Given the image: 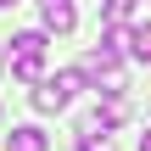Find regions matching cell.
I'll return each mask as SVG.
<instances>
[{"label":"cell","instance_id":"cell-4","mask_svg":"<svg viewBox=\"0 0 151 151\" xmlns=\"http://www.w3.org/2000/svg\"><path fill=\"white\" fill-rule=\"evenodd\" d=\"M6 151H50V134H45L39 123H22V129L6 134Z\"/></svg>","mask_w":151,"mask_h":151},{"label":"cell","instance_id":"cell-3","mask_svg":"<svg viewBox=\"0 0 151 151\" xmlns=\"http://www.w3.org/2000/svg\"><path fill=\"white\" fill-rule=\"evenodd\" d=\"M39 17H45V28H50V34H73V28H78L73 0H39Z\"/></svg>","mask_w":151,"mask_h":151},{"label":"cell","instance_id":"cell-8","mask_svg":"<svg viewBox=\"0 0 151 151\" xmlns=\"http://www.w3.org/2000/svg\"><path fill=\"white\" fill-rule=\"evenodd\" d=\"M0 6H11V0H0Z\"/></svg>","mask_w":151,"mask_h":151},{"label":"cell","instance_id":"cell-2","mask_svg":"<svg viewBox=\"0 0 151 151\" xmlns=\"http://www.w3.org/2000/svg\"><path fill=\"white\" fill-rule=\"evenodd\" d=\"M73 90H84V73L39 78V90H34V112H62V106H73Z\"/></svg>","mask_w":151,"mask_h":151},{"label":"cell","instance_id":"cell-7","mask_svg":"<svg viewBox=\"0 0 151 151\" xmlns=\"http://www.w3.org/2000/svg\"><path fill=\"white\" fill-rule=\"evenodd\" d=\"M140 151H151V129H146V134H140Z\"/></svg>","mask_w":151,"mask_h":151},{"label":"cell","instance_id":"cell-1","mask_svg":"<svg viewBox=\"0 0 151 151\" xmlns=\"http://www.w3.org/2000/svg\"><path fill=\"white\" fill-rule=\"evenodd\" d=\"M45 50H50L45 28H28V34H17V39H11V50H6V67H11V78H22V84H39V78H45Z\"/></svg>","mask_w":151,"mask_h":151},{"label":"cell","instance_id":"cell-6","mask_svg":"<svg viewBox=\"0 0 151 151\" xmlns=\"http://www.w3.org/2000/svg\"><path fill=\"white\" fill-rule=\"evenodd\" d=\"M134 17V0H101V22H129Z\"/></svg>","mask_w":151,"mask_h":151},{"label":"cell","instance_id":"cell-9","mask_svg":"<svg viewBox=\"0 0 151 151\" xmlns=\"http://www.w3.org/2000/svg\"><path fill=\"white\" fill-rule=\"evenodd\" d=\"M0 62H6V56H0Z\"/></svg>","mask_w":151,"mask_h":151},{"label":"cell","instance_id":"cell-5","mask_svg":"<svg viewBox=\"0 0 151 151\" xmlns=\"http://www.w3.org/2000/svg\"><path fill=\"white\" fill-rule=\"evenodd\" d=\"M129 56L151 67V22H134V28H129Z\"/></svg>","mask_w":151,"mask_h":151}]
</instances>
